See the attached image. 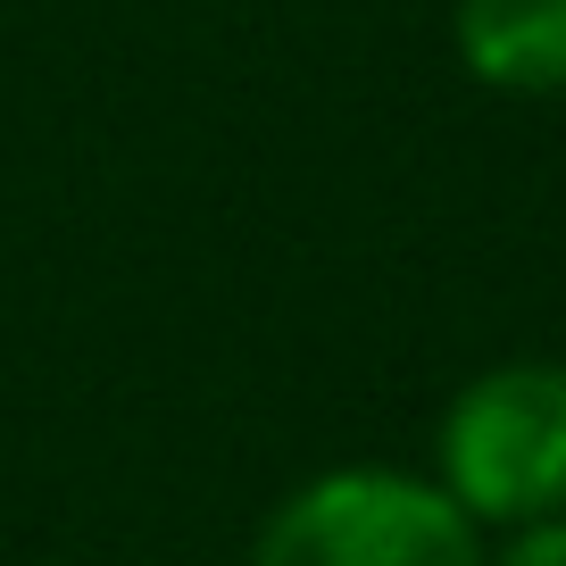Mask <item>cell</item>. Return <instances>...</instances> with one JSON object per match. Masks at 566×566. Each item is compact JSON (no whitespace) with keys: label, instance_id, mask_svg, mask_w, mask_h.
<instances>
[{"label":"cell","instance_id":"6da1fadb","mask_svg":"<svg viewBox=\"0 0 566 566\" xmlns=\"http://www.w3.org/2000/svg\"><path fill=\"white\" fill-rule=\"evenodd\" d=\"M442 492L475 525H542L566 509V367L516 358L442 408Z\"/></svg>","mask_w":566,"mask_h":566},{"label":"cell","instance_id":"7a4b0ae2","mask_svg":"<svg viewBox=\"0 0 566 566\" xmlns=\"http://www.w3.org/2000/svg\"><path fill=\"white\" fill-rule=\"evenodd\" d=\"M259 566H483V542L442 483L400 467H342L266 516Z\"/></svg>","mask_w":566,"mask_h":566},{"label":"cell","instance_id":"3957f363","mask_svg":"<svg viewBox=\"0 0 566 566\" xmlns=\"http://www.w3.org/2000/svg\"><path fill=\"white\" fill-rule=\"evenodd\" d=\"M459 59L500 92H566V0H459Z\"/></svg>","mask_w":566,"mask_h":566},{"label":"cell","instance_id":"277c9868","mask_svg":"<svg viewBox=\"0 0 566 566\" xmlns=\"http://www.w3.org/2000/svg\"><path fill=\"white\" fill-rule=\"evenodd\" d=\"M500 566H566V516H542V525H516L509 558Z\"/></svg>","mask_w":566,"mask_h":566}]
</instances>
